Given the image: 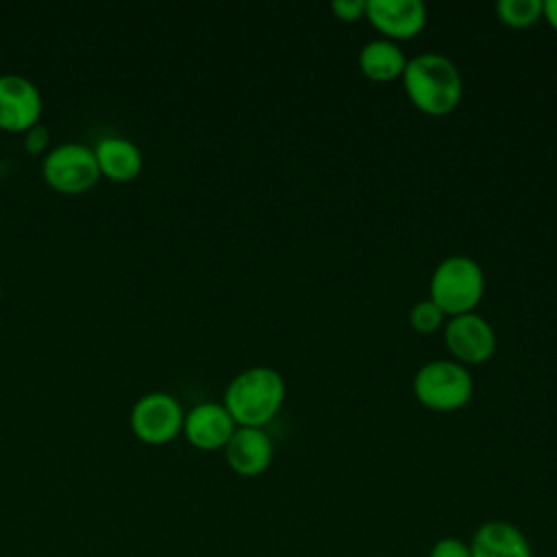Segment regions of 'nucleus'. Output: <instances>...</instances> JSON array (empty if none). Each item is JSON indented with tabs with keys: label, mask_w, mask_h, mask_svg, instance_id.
<instances>
[{
	"label": "nucleus",
	"mask_w": 557,
	"mask_h": 557,
	"mask_svg": "<svg viewBox=\"0 0 557 557\" xmlns=\"http://www.w3.org/2000/svg\"><path fill=\"white\" fill-rule=\"evenodd\" d=\"M237 429L224 403L202 400L185 411L183 418V435L185 440L200 450H218L224 448Z\"/></svg>",
	"instance_id": "nucleus-9"
},
{
	"label": "nucleus",
	"mask_w": 557,
	"mask_h": 557,
	"mask_svg": "<svg viewBox=\"0 0 557 557\" xmlns=\"http://www.w3.org/2000/svg\"><path fill=\"white\" fill-rule=\"evenodd\" d=\"M366 17L387 39H409L424 28L426 7L420 0H368Z\"/></svg>",
	"instance_id": "nucleus-11"
},
{
	"label": "nucleus",
	"mask_w": 557,
	"mask_h": 557,
	"mask_svg": "<svg viewBox=\"0 0 557 557\" xmlns=\"http://www.w3.org/2000/svg\"><path fill=\"white\" fill-rule=\"evenodd\" d=\"M496 15L511 28H524L544 15V0H498Z\"/></svg>",
	"instance_id": "nucleus-15"
},
{
	"label": "nucleus",
	"mask_w": 557,
	"mask_h": 557,
	"mask_svg": "<svg viewBox=\"0 0 557 557\" xmlns=\"http://www.w3.org/2000/svg\"><path fill=\"white\" fill-rule=\"evenodd\" d=\"M94 154L100 168V176L104 174L111 181L126 183L139 176L144 168V154L139 146L124 135H104L96 141Z\"/></svg>",
	"instance_id": "nucleus-13"
},
{
	"label": "nucleus",
	"mask_w": 557,
	"mask_h": 557,
	"mask_svg": "<svg viewBox=\"0 0 557 557\" xmlns=\"http://www.w3.org/2000/svg\"><path fill=\"white\" fill-rule=\"evenodd\" d=\"M24 150L28 154H46L50 150V128L44 124V122H37L33 124L30 128L24 131Z\"/></svg>",
	"instance_id": "nucleus-17"
},
{
	"label": "nucleus",
	"mask_w": 557,
	"mask_h": 557,
	"mask_svg": "<svg viewBox=\"0 0 557 557\" xmlns=\"http://www.w3.org/2000/svg\"><path fill=\"white\" fill-rule=\"evenodd\" d=\"M444 315H446V313H444L431 298H426V300H420V302H416V305L411 307V311H409V322H411V326H413L418 333L429 335V333H435L437 329L444 326Z\"/></svg>",
	"instance_id": "nucleus-16"
},
{
	"label": "nucleus",
	"mask_w": 557,
	"mask_h": 557,
	"mask_svg": "<svg viewBox=\"0 0 557 557\" xmlns=\"http://www.w3.org/2000/svg\"><path fill=\"white\" fill-rule=\"evenodd\" d=\"M444 342L459 363H483L496 350L492 324L474 311L453 315L444 326Z\"/></svg>",
	"instance_id": "nucleus-8"
},
{
	"label": "nucleus",
	"mask_w": 557,
	"mask_h": 557,
	"mask_svg": "<svg viewBox=\"0 0 557 557\" xmlns=\"http://www.w3.org/2000/svg\"><path fill=\"white\" fill-rule=\"evenodd\" d=\"M44 98L39 87L24 74H0V128L9 133H24L39 122Z\"/></svg>",
	"instance_id": "nucleus-7"
},
{
	"label": "nucleus",
	"mask_w": 557,
	"mask_h": 557,
	"mask_svg": "<svg viewBox=\"0 0 557 557\" xmlns=\"http://www.w3.org/2000/svg\"><path fill=\"white\" fill-rule=\"evenodd\" d=\"M468 546L470 557H533L524 531L507 520L483 522Z\"/></svg>",
	"instance_id": "nucleus-12"
},
{
	"label": "nucleus",
	"mask_w": 557,
	"mask_h": 557,
	"mask_svg": "<svg viewBox=\"0 0 557 557\" xmlns=\"http://www.w3.org/2000/svg\"><path fill=\"white\" fill-rule=\"evenodd\" d=\"M546 22L557 30V0H544V15Z\"/></svg>",
	"instance_id": "nucleus-20"
},
{
	"label": "nucleus",
	"mask_w": 557,
	"mask_h": 557,
	"mask_svg": "<svg viewBox=\"0 0 557 557\" xmlns=\"http://www.w3.org/2000/svg\"><path fill=\"white\" fill-rule=\"evenodd\" d=\"M366 4L368 0H333L331 11L344 22H357L366 17Z\"/></svg>",
	"instance_id": "nucleus-19"
},
{
	"label": "nucleus",
	"mask_w": 557,
	"mask_h": 557,
	"mask_svg": "<svg viewBox=\"0 0 557 557\" xmlns=\"http://www.w3.org/2000/svg\"><path fill=\"white\" fill-rule=\"evenodd\" d=\"M0 298H2V285H0Z\"/></svg>",
	"instance_id": "nucleus-21"
},
{
	"label": "nucleus",
	"mask_w": 557,
	"mask_h": 557,
	"mask_svg": "<svg viewBox=\"0 0 557 557\" xmlns=\"http://www.w3.org/2000/svg\"><path fill=\"white\" fill-rule=\"evenodd\" d=\"M426 557H470V546L459 537H442L431 546Z\"/></svg>",
	"instance_id": "nucleus-18"
},
{
	"label": "nucleus",
	"mask_w": 557,
	"mask_h": 557,
	"mask_svg": "<svg viewBox=\"0 0 557 557\" xmlns=\"http://www.w3.org/2000/svg\"><path fill=\"white\" fill-rule=\"evenodd\" d=\"M183 405L170 392H148L141 394L128 413V424L133 435L152 446L172 442L183 431Z\"/></svg>",
	"instance_id": "nucleus-6"
},
{
	"label": "nucleus",
	"mask_w": 557,
	"mask_h": 557,
	"mask_svg": "<svg viewBox=\"0 0 557 557\" xmlns=\"http://www.w3.org/2000/svg\"><path fill=\"white\" fill-rule=\"evenodd\" d=\"M224 457L235 474L259 476L272 463L274 444L259 426H237L224 446Z\"/></svg>",
	"instance_id": "nucleus-10"
},
{
	"label": "nucleus",
	"mask_w": 557,
	"mask_h": 557,
	"mask_svg": "<svg viewBox=\"0 0 557 557\" xmlns=\"http://www.w3.org/2000/svg\"><path fill=\"white\" fill-rule=\"evenodd\" d=\"M285 381L270 366H252L237 372L224 389V407L237 426L263 429L283 407Z\"/></svg>",
	"instance_id": "nucleus-2"
},
{
	"label": "nucleus",
	"mask_w": 557,
	"mask_h": 557,
	"mask_svg": "<svg viewBox=\"0 0 557 557\" xmlns=\"http://www.w3.org/2000/svg\"><path fill=\"white\" fill-rule=\"evenodd\" d=\"M407 65V57L400 50V46L387 37L370 39L359 50V67L370 81H392L403 76V70Z\"/></svg>",
	"instance_id": "nucleus-14"
},
{
	"label": "nucleus",
	"mask_w": 557,
	"mask_h": 557,
	"mask_svg": "<svg viewBox=\"0 0 557 557\" xmlns=\"http://www.w3.org/2000/svg\"><path fill=\"white\" fill-rule=\"evenodd\" d=\"M485 292V274L479 261L468 255H450L437 263L431 274V300L446 315L474 311Z\"/></svg>",
	"instance_id": "nucleus-3"
},
{
	"label": "nucleus",
	"mask_w": 557,
	"mask_h": 557,
	"mask_svg": "<svg viewBox=\"0 0 557 557\" xmlns=\"http://www.w3.org/2000/svg\"><path fill=\"white\" fill-rule=\"evenodd\" d=\"M472 392L470 370L455 359L426 361L413 376L416 398L433 411H457L470 403Z\"/></svg>",
	"instance_id": "nucleus-4"
},
{
	"label": "nucleus",
	"mask_w": 557,
	"mask_h": 557,
	"mask_svg": "<svg viewBox=\"0 0 557 557\" xmlns=\"http://www.w3.org/2000/svg\"><path fill=\"white\" fill-rule=\"evenodd\" d=\"M400 78L409 100L429 115H446L461 102V72L440 52H422L407 59Z\"/></svg>",
	"instance_id": "nucleus-1"
},
{
	"label": "nucleus",
	"mask_w": 557,
	"mask_h": 557,
	"mask_svg": "<svg viewBox=\"0 0 557 557\" xmlns=\"http://www.w3.org/2000/svg\"><path fill=\"white\" fill-rule=\"evenodd\" d=\"M44 181L61 194H83L100 178L94 146L85 141L54 144L41 159Z\"/></svg>",
	"instance_id": "nucleus-5"
}]
</instances>
